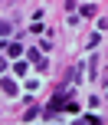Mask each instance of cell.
<instances>
[{
	"label": "cell",
	"instance_id": "obj_1",
	"mask_svg": "<svg viewBox=\"0 0 108 125\" xmlns=\"http://www.w3.org/2000/svg\"><path fill=\"white\" fill-rule=\"evenodd\" d=\"M0 89H3V95H10V99H13V95L20 92V89H17V82H13V79H7V76L0 79Z\"/></svg>",
	"mask_w": 108,
	"mask_h": 125
},
{
	"label": "cell",
	"instance_id": "obj_2",
	"mask_svg": "<svg viewBox=\"0 0 108 125\" xmlns=\"http://www.w3.org/2000/svg\"><path fill=\"white\" fill-rule=\"evenodd\" d=\"M95 10H98L95 3H85V7H82V17H95Z\"/></svg>",
	"mask_w": 108,
	"mask_h": 125
},
{
	"label": "cell",
	"instance_id": "obj_3",
	"mask_svg": "<svg viewBox=\"0 0 108 125\" xmlns=\"http://www.w3.org/2000/svg\"><path fill=\"white\" fill-rule=\"evenodd\" d=\"M7 33H10V23H7V20H0V36H7Z\"/></svg>",
	"mask_w": 108,
	"mask_h": 125
},
{
	"label": "cell",
	"instance_id": "obj_4",
	"mask_svg": "<svg viewBox=\"0 0 108 125\" xmlns=\"http://www.w3.org/2000/svg\"><path fill=\"white\" fill-rule=\"evenodd\" d=\"M3 69H7V59H3V56H0V73H3Z\"/></svg>",
	"mask_w": 108,
	"mask_h": 125
}]
</instances>
